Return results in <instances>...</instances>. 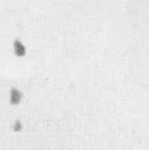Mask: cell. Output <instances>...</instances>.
I'll return each mask as SVG.
<instances>
[{
    "mask_svg": "<svg viewBox=\"0 0 149 150\" xmlns=\"http://www.w3.org/2000/svg\"><path fill=\"white\" fill-rule=\"evenodd\" d=\"M22 98V93L20 92L18 89L12 88L11 91V102L13 104L19 103Z\"/></svg>",
    "mask_w": 149,
    "mask_h": 150,
    "instance_id": "cell-1",
    "label": "cell"
},
{
    "mask_svg": "<svg viewBox=\"0 0 149 150\" xmlns=\"http://www.w3.org/2000/svg\"><path fill=\"white\" fill-rule=\"evenodd\" d=\"M14 48L15 54L18 57H23L25 54V48L23 45V44L19 40H16V41H14Z\"/></svg>",
    "mask_w": 149,
    "mask_h": 150,
    "instance_id": "cell-2",
    "label": "cell"
},
{
    "mask_svg": "<svg viewBox=\"0 0 149 150\" xmlns=\"http://www.w3.org/2000/svg\"><path fill=\"white\" fill-rule=\"evenodd\" d=\"M22 129V126L20 122H17L14 123V131H19V130H21Z\"/></svg>",
    "mask_w": 149,
    "mask_h": 150,
    "instance_id": "cell-3",
    "label": "cell"
}]
</instances>
